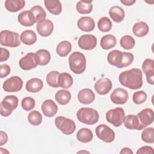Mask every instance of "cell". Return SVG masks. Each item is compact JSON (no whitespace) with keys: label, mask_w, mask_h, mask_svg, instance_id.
<instances>
[{"label":"cell","mask_w":154,"mask_h":154,"mask_svg":"<svg viewBox=\"0 0 154 154\" xmlns=\"http://www.w3.org/2000/svg\"><path fill=\"white\" fill-rule=\"evenodd\" d=\"M120 83L130 89L137 90L143 85V73L138 68H133L124 71L119 75Z\"/></svg>","instance_id":"obj_1"},{"label":"cell","mask_w":154,"mask_h":154,"mask_svg":"<svg viewBox=\"0 0 154 154\" xmlns=\"http://www.w3.org/2000/svg\"><path fill=\"white\" fill-rule=\"evenodd\" d=\"M134 59V55L131 52H122L113 50L107 55L108 62L117 68H124L132 64Z\"/></svg>","instance_id":"obj_2"},{"label":"cell","mask_w":154,"mask_h":154,"mask_svg":"<svg viewBox=\"0 0 154 154\" xmlns=\"http://www.w3.org/2000/svg\"><path fill=\"white\" fill-rule=\"evenodd\" d=\"M69 67L75 74L82 73L86 69V58L85 55L80 52H73L69 57Z\"/></svg>","instance_id":"obj_3"},{"label":"cell","mask_w":154,"mask_h":154,"mask_svg":"<svg viewBox=\"0 0 154 154\" xmlns=\"http://www.w3.org/2000/svg\"><path fill=\"white\" fill-rule=\"evenodd\" d=\"M76 117L80 122L92 125L98 122L99 115L98 112L93 108L83 107L77 111Z\"/></svg>","instance_id":"obj_4"},{"label":"cell","mask_w":154,"mask_h":154,"mask_svg":"<svg viewBox=\"0 0 154 154\" xmlns=\"http://www.w3.org/2000/svg\"><path fill=\"white\" fill-rule=\"evenodd\" d=\"M0 43L2 46L16 48L20 45V37L16 32L3 30L0 32Z\"/></svg>","instance_id":"obj_5"},{"label":"cell","mask_w":154,"mask_h":154,"mask_svg":"<svg viewBox=\"0 0 154 154\" xmlns=\"http://www.w3.org/2000/svg\"><path fill=\"white\" fill-rule=\"evenodd\" d=\"M19 100L14 95H8L5 96L0 105V112L2 117H8L15 109L18 105Z\"/></svg>","instance_id":"obj_6"},{"label":"cell","mask_w":154,"mask_h":154,"mask_svg":"<svg viewBox=\"0 0 154 154\" xmlns=\"http://www.w3.org/2000/svg\"><path fill=\"white\" fill-rule=\"evenodd\" d=\"M56 127L64 134L70 135L73 134L76 129L75 122L68 118L63 116H58L55 119Z\"/></svg>","instance_id":"obj_7"},{"label":"cell","mask_w":154,"mask_h":154,"mask_svg":"<svg viewBox=\"0 0 154 154\" xmlns=\"http://www.w3.org/2000/svg\"><path fill=\"white\" fill-rule=\"evenodd\" d=\"M125 117L124 109L120 107L108 110L105 116L106 121L115 127H119L122 125Z\"/></svg>","instance_id":"obj_8"},{"label":"cell","mask_w":154,"mask_h":154,"mask_svg":"<svg viewBox=\"0 0 154 154\" xmlns=\"http://www.w3.org/2000/svg\"><path fill=\"white\" fill-rule=\"evenodd\" d=\"M95 132L97 137L105 143H111L115 139L114 131L106 125H99L96 127Z\"/></svg>","instance_id":"obj_9"},{"label":"cell","mask_w":154,"mask_h":154,"mask_svg":"<svg viewBox=\"0 0 154 154\" xmlns=\"http://www.w3.org/2000/svg\"><path fill=\"white\" fill-rule=\"evenodd\" d=\"M23 87L22 79L17 76H13L5 81L2 88L7 92H17L20 91Z\"/></svg>","instance_id":"obj_10"},{"label":"cell","mask_w":154,"mask_h":154,"mask_svg":"<svg viewBox=\"0 0 154 154\" xmlns=\"http://www.w3.org/2000/svg\"><path fill=\"white\" fill-rule=\"evenodd\" d=\"M19 64L20 67L24 70H29L36 67L38 63L35 53H28L19 60Z\"/></svg>","instance_id":"obj_11"},{"label":"cell","mask_w":154,"mask_h":154,"mask_svg":"<svg viewBox=\"0 0 154 154\" xmlns=\"http://www.w3.org/2000/svg\"><path fill=\"white\" fill-rule=\"evenodd\" d=\"M79 47L84 50L93 49L97 45V38L92 34H84L78 40Z\"/></svg>","instance_id":"obj_12"},{"label":"cell","mask_w":154,"mask_h":154,"mask_svg":"<svg viewBox=\"0 0 154 154\" xmlns=\"http://www.w3.org/2000/svg\"><path fill=\"white\" fill-rule=\"evenodd\" d=\"M129 98L128 91L123 88H117L111 94L110 99L112 103L117 105L125 103Z\"/></svg>","instance_id":"obj_13"},{"label":"cell","mask_w":154,"mask_h":154,"mask_svg":"<svg viewBox=\"0 0 154 154\" xmlns=\"http://www.w3.org/2000/svg\"><path fill=\"white\" fill-rule=\"evenodd\" d=\"M95 91L100 95L108 93L112 89V84L111 81L107 78H103L97 80L94 84Z\"/></svg>","instance_id":"obj_14"},{"label":"cell","mask_w":154,"mask_h":154,"mask_svg":"<svg viewBox=\"0 0 154 154\" xmlns=\"http://www.w3.org/2000/svg\"><path fill=\"white\" fill-rule=\"evenodd\" d=\"M37 32L42 37L50 35L54 30V24L49 19H44L37 23L36 25Z\"/></svg>","instance_id":"obj_15"},{"label":"cell","mask_w":154,"mask_h":154,"mask_svg":"<svg viewBox=\"0 0 154 154\" xmlns=\"http://www.w3.org/2000/svg\"><path fill=\"white\" fill-rule=\"evenodd\" d=\"M142 69L146 76L149 84H154V60L150 58L146 59L142 64Z\"/></svg>","instance_id":"obj_16"},{"label":"cell","mask_w":154,"mask_h":154,"mask_svg":"<svg viewBox=\"0 0 154 154\" xmlns=\"http://www.w3.org/2000/svg\"><path fill=\"white\" fill-rule=\"evenodd\" d=\"M140 123L145 128L153 122V111L151 108H145L137 115Z\"/></svg>","instance_id":"obj_17"},{"label":"cell","mask_w":154,"mask_h":154,"mask_svg":"<svg viewBox=\"0 0 154 154\" xmlns=\"http://www.w3.org/2000/svg\"><path fill=\"white\" fill-rule=\"evenodd\" d=\"M41 108L43 114L48 117H54L58 111V106L51 99H47L43 101Z\"/></svg>","instance_id":"obj_18"},{"label":"cell","mask_w":154,"mask_h":154,"mask_svg":"<svg viewBox=\"0 0 154 154\" xmlns=\"http://www.w3.org/2000/svg\"><path fill=\"white\" fill-rule=\"evenodd\" d=\"M77 25L80 30L84 32H90L94 29L95 23L93 18L88 16H84L78 19Z\"/></svg>","instance_id":"obj_19"},{"label":"cell","mask_w":154,"mask_h":154,"mask_svg":"<svg viewBox=\"0 0 154 154\" xmlns=\"http://www.w3.org/2000/svg\"><path fill=\"white\" fill-rule=\"evenodd\" d=\"M78 101L85 105L92 103L95 99L94 92L90 88H84L81 90L78 94Z\"/></svg>","instance_id":"obj_20"},{"label":"cell","mask_w":154,"mask_h":154,"mask_svg":"<svg viewBox=\"0 0 154 154\" xmlns=\"http://www.w3.org/2000/svg\"><path fill=\"white\" fill-rule=\"evenodd\" d=\"M125 126L129 129L141 130L144 128L140 123L137 115L129 114L125 117L123 121Z\"/></svg>","instance_id":"obj_21"},{"label":"cell","mask_w":154,"mask_h":154,"mask_svg":"<svg viewBox=\"0 0 154 154\" xmlns=\"http://www.w3.org/2000/svg\"><path fill=\"white\" fill-rule=\"evenodd\" d=\"M17 20L20 24L25 26H31L36 23L33 14L28 10H25L19 13Z\"/></svg>","instance_id":"obj_22"},{"label":"cell","mask_w":154,"mask_h":154,"mask_svg":"<svg viewBox=\"0 0 154 154\" xmlns=\"http://www.w3.org/2000/svg\"><path fill=\"white\" fill-rule=\"evenodd\" d=\"M43 83L40 79L33 78L26 82L25 88L28 92L37 93L43 88Z\"/></svg>","instance_id":"obj_23"},{"label":"cell","mask_w":154,"mask_h":154,"mask_svg":"<svg viewBox=\"0 0 154 154\" xmlns=\"http://www.w3.org/2000/svg\"><path fill=\"white\" fill-rule=\"evenodd\" d=\"M44 3L46 9L52 14L58 15L61 13L62 5L58 0H45Z\"/></svg>","instance_id":"obj_24"},{"label":"cell","mask_w":154,"mask_h":154,"mask_svg":"<svg viewBox=\"0 0 154 154\" xmlns=\"http://www.w3.org/2000/svg\"><path fill=\"white\" fill-rule=\"evenodd\" d=\"M148 25L143 21L135 23L132 27V32L134 34L138 37H143L146 36L149 32Z\"/></svg>","instance_id":"obj_25"},{"label":"cell","mask_w":154,"mask_h":154,"mask_svg":"<svg viewBox=\"0 0 154 154\" xmlns=\"http://www.w3.org/2000/svg\"><path fill=\"white\" fill-rule=\"evenodd\" d=\"M109 14L111 19L116 23L123 21L125 16L124 10L117 5L113 6L109 9Z\"/></svg>","instance_id":"obj_26"},{"label":"cell","mask_w":154,"mask_h":154,"mask_svg":"<svg viewBox=\"0 0 154 154\" xmlns=\"http://www.w3.org/2000/svg\"><path fill=\"white\" fill-rule=\"evenodd\" d=\"M25 4L23 0H7L5 2V7L10 12H17L22 10Z\"/></svg>","instance_id":"obj_27"},{"label":"cell","mask_w":154,"mask_h":154,"mask_svg":"<svg viewBox=\"0 0 154 154\" xmlns=\"http://www.w3.org/2000/svg\"><path fill=\"white\" fill-rule=\"evenodd\" d=\"M20 40L26 45H32L37 41V35L35 33L30 29L23 31L20 34Z\"/></svg>","instance_id":"obj_28"},{"label":"cell","mask_w":154,"mask_h":154,"mask_svg":"<svg viewBox=\"0 0 154 154\" xmlns=\"http://www.w3.org/2000/svg\"><path fill=\"white\" fill-rule=\"evenodd\" d=\"M93 138V134L92 131L88 128H81L76 134L77 140L84 143H87L90 142Z\"/></svg>","instance_id":"obj_29"},{"label":"cell","mask_w":154,"mask_h":154,"mask_svg":"<svg viewBox=\"0 0 154 154\" xmlns=\"http://www.w3.org/2000/svg\"><path fill=\"white\" fill-rule=\"evenodd\" d=\"M116 44L117 39L116 37L111 34H106L102 37L100 45L103 49L108 50L116 46Z\"/></svg>","instance_id":"obj_30"},{"label":"cell","mask_w":154,"mask_h":154,"mask_svg":"<svg viewBox=\"0 0 154 154\" xmlns=\"http://www.w3.org/2000/svg\"><path fill=\"white\" fill-rule=\"evenodd\" d=\"M56 101L60 105L67 104L71 99V93L66 90H60L55 94Z\"/></svg>","instance_id":"obj_31"},{"label":"cell","mask_w":154,"mask_h":154,"mask_svg":"<svg viewBox=\"0 0 154 154\" xmlns=\"http://www.w3.org/2000/svg\"><path fill=\"white\" fill-rule=\"evenodd\" d=\"M72 50V45L70 42L64 40L60 42L57 46L56 52L57 54L62 57H66Z\"/></svg>","instance_id":"obj_32"},{"label":"cell","mask_w":154,"mask_h":154,"mask_svg":"<svg viewBox=\"0 0 154 154\" xmlns=\"http://www.w3.org/2000/svg\"><path fill=\"white\" fill-rule=\"evenodd\" d=\"M37 58L38 65L45 66L48 64L51 60L50 52L46 49H40L35 52Z\"/></svg>","instance_id":"obj_33"},{"label":"cell","mask_w":154,"mask_h":154,"mask_svg":"<svg viewBox=\"0 0 154 154\" xmlns=\"http://www.w3.org/2000/svg\"><path fill=\"white\" fill-rule=\"evenodd\" d=\"M93 1H79L76 5V10L80 14H89L93 10Z\"/></svg>","instance_id":"obj_34"},{"label":"cell","mask_w":154,"mask_h":154,"mask_svg":"<svg viewBox=\"0 0 154 154\" xmlns=\"http://www.w3.org/2000/svg\"><path fill=\"white\" fill-rule=\"evenodd\" d=\"M59 87L63 88H69L73 84V78L72 76L66 72L60 73L58 78Z\"/></svg>","instance_id":"obj_35"},{"label":"cell","mask_w":154,"mask_h":154,"mask_svg":"<svg viewBox=\"0 0 154 154\" xmlns=\"http://www.w3.org/2000/svg\"><path fill=\"white\" fill-rule=\"evenodd\" d=\"M60 73L56 70L51 71L46 75V82L48 84L54 88L59 87L58 78Z\"/></svg>","instance_id":"obj_36"},{"label":"cell","mask_w":154,"mask_h":154,"mask_svg":"<svg viewBox=\"0 0 154 154\" xmlns=\"http://www.w3.org/2000/svg\"><path fill=\"white\" fill-rule=\"evenodd\" d=\"M33 14L36 22H39L40 21L45 19L46 16V13L45 10L40 5H35L32 7L29 10Z\"/></svg>","instance_id":"obj_37"},{"label":"cell","mask_w":154,"mask_h":154,"mask_svg":"<svg viewBox=\"0 0 154 154\" xmlns=\"http://www.w3.org/2000/svg\"><path fill=\"white\" fill-rule=\"evenodd\" d=\"M28 121L33 126H38L42 122V116L37 110L32 111L28 115Z\"/></svg>","instance_id":"obj_38"},{"label":"cell","mask_w":154,"mask_h":154,"mask_svg":"<svg viewBox=\"0 0 154 154\" xmlns=\"http://www.w3.org/2000/svg\"><path fill=\"white\" fill-rule=\"evenodd\" d=\"M112 22L107 17H101L97 22L98 29L103 32H106L111 30L112 28Z\"/></svg>","instance_id":"obj_39"},{"label":"cell","mask_w":154,"mask_h":154,"mask_svg":"<svg viewBox=\"0 0 154 154\" xmlns=\"http://www.w3.org/2000/svg\"><path fill=\"white\" fill-rule=\"evenodd\" d=\"M135 44V39L129 35H125L123 36L120 40V46L125 49H132Z\"/></svg>","instance_id":"obj_40"},{"label":"cell","mask_w":154,"mask_h":154,"mask_svg":"<svg viewBox=\"0 0 154 154\" xmlns=\"http://www.w3.org/2000/svg\"><path fill=\"white\" fill-rule=\"evenodd\" d=\"M142 140L147 143L152 144L154 143V129L149 127L144 129L141 133Z\"/></svg>","instance_id":"obj_41"},{"label":"cell","mask_w":154,"mask_h":154,"mask_svg":"<svg viewBox=\"0 0 154 154\" xmlns=\"http://www.w3.org/2000/svg\"><path fill=\"white\" fill-rule=\"evenodd\" d=\"M35 105V100L31 97H24L21 102V106L25 111L32 110Z\"/></svg>","instance_id":"obj_42"},{"label":"cell","mask_w":154,"mask_h":154,"mask_svg":"<svg viewBox=\"0 0 154 154\" xmlns=\"http://www.w3.org/2000/svg\"><path fill=\"white\" fill-rule=\"evenodd\" d=\"M147 99V94L143 90L135 91L132 96V100L135 104H141Z\"/></svg>","instance_id":"obj_43"},{"label":"cell","mask_w":154,"mask_h":154,"mask_svg":"<svg viewBox=\"0 0 154 154\" xmlns=\"http://www.w3.org/2000/svg\"><path fill=\"white\" fill-rule=\"evenodd\" d=\"M1 69V78H4L8 76L10 73V67L7 64H2L0 65Z\"/></svg>","instance_id":"obj_44"},{"label":"cell","mask_w":154,"mask_h":154,"mask_svg":"<svg viewBox=\"0 0 154 154\" xmlns=\"http://www.w3.org/2000/svg\"><path fill=\"white\" fill-rule=\"evenodd\" d=\"M137 154H146V153H153L154 151L152 147L149 146H143L138 149L136 152Z\"/></svg>","instance_id":"obj_45"},{"label":"cell","mask_w":154,"mask_h":154,"mask_svg":"<svg viewBox=\"0 0 154 154\" xmlns=\"http://www.w3.org/2000/svg\"><path fill=\"white\" fill-rule=\"evenodd\" d=\"M10 57L9 51L4 48H1V57H0V61L3 62L7 61Z\"/></svg>","instance_id":"obj_46"},{"label":"cell","mask_w":154,"mask_h":154,"mask_svg":"<svg viewBox=\"0 0 154 154\" xmlns=\"http://www.w3.org/2000/svg\"><path fill=\"white\" fill-rule=\"evenodd\" d=\"M8 141V135L3 131H0V146L5 144Z\"/></svg>","instance_id":"obj_47"},{"label":"cell","mask_w":154,"mask_h":154,"mask_svg":"<svg viewBox=\"0 0 154 154\" xmlns=\"http://www.w3.org/2000/svg\"><path fill=\"white\" fill-rule=\"evenodd\" d=\"M120 2L125 5L130 6L132 5L134 3H135V0H121Z\"/></svg>","instance_id":"obj_48"},{"label":"cell","mask_w":154,"mask_h":154,"mask_svg":"<svg viewBox=\"0 0 154 154\" xmlns=\"http://www.w3.org/2000/svg\"><path fill=\"white\" fill-rule=\"evenodd\" d=\"M120 153H122V154H132L133 152L132 151V150L130 148L124 147L120 150Z\"/></svg>","instance_id":"obj_49"},{"label":"cell","mask_w":154,"mask_h":154,"mask_svg":"<svg viewBox=\"0 0 154 154\" xmlns=\"http://www.w3.org/2000/svg\"><path fill=\"white\" fill-rule=\"evenodd\" d=\"M0 153H1V154H4V153H9V152H8V150H5V149L1 147V148H0Z\"/></svg>","instance_id":"obj_50"},{"label":"cell","mask_w":154,"mask_h":154,"mask_svg":"<svg viewBox=\"0 0 154 154\" xmlns=\"http://www.w3.org/2000/svg\"><path fill=\"white\" fill-rule=\"evenodd\" d=\"M83 152H85V153H89L88 152H87V151H80V152H78V153H83Z\"/></svg>","instance_id":"obj_51"}]
</instances>
